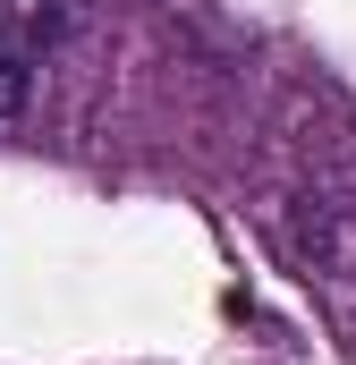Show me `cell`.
I'll list each match as a JSON object with an SVG mask.
<instances>
[{
    "label": "cell",
    "mask_w": 356,
    "mask_h": 365,
    "mask_svg": "<svg viewBox=\"0 0 356 365\" xmlns=\"http://www.w3.org/2000/svg\"><path fill=\"white\" fill-rule=\"evenodd\" d=\"M26 93H34V68H26V60H0V119H17Z\"/></svg>",
    "instance_id": "obj_2"
},
{
    "label": "cell",
    "mask_w": 356,
    "mask_h": 365,
    "mask_svg": "<svg viewBox=\"0 0 356 365\" xmlns=\"http://www.w3.org/2000/svg\"><path fill=\"white\" fill-rule=\"evenodd\" d=\"M68 0H0V60H43L51 43H68Z\"/></svg>",
    "instance_id": "obj_1"
}]
</instances>
